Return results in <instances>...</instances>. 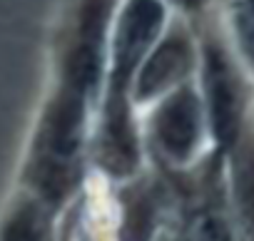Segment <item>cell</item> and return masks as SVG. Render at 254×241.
Segmentation results:
<instances>
[{
	"label": "cell",
	"instance_id": "cell-1",
	"mask_svg": "<svg viewBox=\"0 0 254 241\" xmlns=\"http://www.w3.org/2000/svg\"><path fill=\"white\" fill-rule=\"evenodd\" d=\"M157 135H160L162 147L175 159L190 157L197 142V135H199V109L192 95L185 92L175 97L170 104H165L157 119Z\"/></svg>",
	"mask_w": 254,
	"mask_h": 241
},
{
	"label": "cell",
	"instance_id": "cell-2",
	"mask_svg": "<svg viewBox=\"0 0 254 241\" xmlns=\"http://www.w3.org/2000/svg\"><path fill=\"white\" fill-rule=\"evenodd\" d=\"M207 90H209V107H212L214 132L222 142H229L234 137V130H237L239 104H237V92H234L232 77H229V72H227L219 55L209 57Z\"/></svg>",
	"mask_w": 254,
	"mask_h": 241
},
{
	"label": "cell",
	"instance_id": "cell-3",
	"mask_svg": "<svg viewBox=\"0 0 254 241\" xmlns=\"http://www.w3.org/2000/svg\"><path fill=\"white\" fill-rule=\"evenodd\" d=\"M3 241H48V229H45L43 219L38 216V211L23 209L8 224Z\"/></svg>",
	"mask_w": 254,
	"mask_h": 241
},
{
	"label": "cell",
	"instance_id": "cell-4",
	"mask_svg": "<svg viewBox=\"0 0 254 241\" xmlns=\"http://www.w3.org/2000/svg\"><path fill=\"white\" fill-rule=\"evenodd\" d=\"M239 204L244 224L254 236V154H247L239 167Z\"/></svg>",
	"mask_w": 254,
	"mask_h": 241
},
{
	"label": "cell",
	"instance_id": "cell-5",
	"mask_svg": "<svg viewBox=\"0 0 254 241\" xmlns=\"http://www.w3.org/2000/svg\"><path fill=\"white\" fill-rule=\"evenodd\" d=\"M234 25L244 50L254 57V0H237L234 3Z\"/></svg>",
	"mask_w": 254,
	"mask_h": 241
},
{
	"label": "cell",
	"instance_id": "cell-6",
	"mask_svg": "<svg viewBox=\"0 0 254 241\" xmlns=\"http://www.w3.org/2000/svg\"><path fill=\"white\" fill-rule=\"evenodd\" d=\"M192 241H229V231L219 219L204 216L197 221V226L192 231Z\"/></svg>",
	"mask_w": 254,
	"mask_h": 241
},
{
	"label": "cell",
	"instance_id": "cell-7",
	"mask_svg": "<svg viewBox=\"0 0 254 241\" xmlns=\"http://www.w3.org/2000/svg\"><path fill=\"white\" fill-rule=\"evenodd\" d=\"M175 3H182V5H197L199 0H175Z\"/></svg>",
	"mask_w": 254,
	"mask_h": 241
}]
</instances>
